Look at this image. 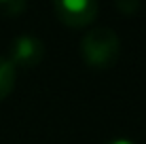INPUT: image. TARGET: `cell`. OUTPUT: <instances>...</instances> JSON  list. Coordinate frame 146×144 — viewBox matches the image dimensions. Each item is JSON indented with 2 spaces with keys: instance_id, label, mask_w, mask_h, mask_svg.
<instances>
[{
  "instance_id": "3",
  "label": "cell",
  "mask_w": 146,
  "mask_h": 144,
  "mask_svg": "<svg viewBox=\"0 0 146 144\" xmlns=\"http://www.w3.org/2000/svg\"><path fill=\"white\" fill-rule=\"evenodd\" d=\"M44 55V44L40 38L30 36V34H23V36H17L11 42V51H9V62L13 64V68H21V70H30V68H36L40 62H42Z\"/></svg>"
},
{
  "instance_id": "6",
  "label": "cell",
  "mask_w": 146,
  "mask_h": 144,
  "mask_svg": "<svg viewBox=\"0 0 146 144\" xmlns=\"http://www.w3.org/2000/svg\"><path fill=\"white\" fill-rule=\"evenodd\" d=\"M117 7L125 15H133L138 11V7H140V0H117Z\"/></svg>"
},
{
  "instance_id": "2",
  "label": "cell",
  "mask_w": 146,
  "mask_h": 144,
  "mask_svg": "<svg viewBox=\"0 0 146 144\" xmlns=\"http://www.w3.org/2000/svg\"><path fill=\"white\" fill-rule=\"evenodd\" d=\"M55 17L68 28L80 30L98 17V0H51Z\"/></svg>"
},
{
  "instance_id": "5",
  "label": "cell",
  "mask_w": 146,
  "mask_h": 144,
  "mask_svg": "<svg viewBox=\"0 0 146 144\" xmlns=\"http://www.w3.org/2000/svg\"><path fill=\"white\" fill-rule=\"evenodd\" d=\"M26 11V0H0V13L7 17H15Z\"/></svg>"
},
{
  "instance_id": "4",
  "label": "cell",
  "mask_w": 146,
  "mask_h": 144,
  "mask_svg": "<svg viewBox=\"0 0 146 144\" xmlns=\"http://www.w3.org/2000/svg\"><path fill=\"white\" fill-rule=\"evenodd\" d=\"M15 76H17V70L13 68V64L7 59V55H0V102L11 96L15 87Z\"/></svg>"
},
{
  "instance_id": "7",
  "label": "cell",
  "mask_w": 146,
  "mask_h": 144,
  "mask_svg": "<svg viewBox=\"0 0 146 144\" xmlns=\"http://www.w3.org/2000/svg\"><path fill=\"white\" fill-rule=\"evenodd\" d=\"M106 144H133L131 140H127V138H114V140H110Z\"/></svg>"
},
{
  "instance_id": "1",
  "label": "cell",
  "mask_w": 146,
  "mask_h": 144,
  "mask_svg": "<svg viewBox=\"0 0 146 144\" xmlns=\"http://www.w3.org/2000/svg\"><path fill=\"white\" fill-rule=\"evenodd\" d=\"M80 55L95 70H108L121 57V38L112 28H93L80 38Z\"/></svg>"
}]
</instances>
